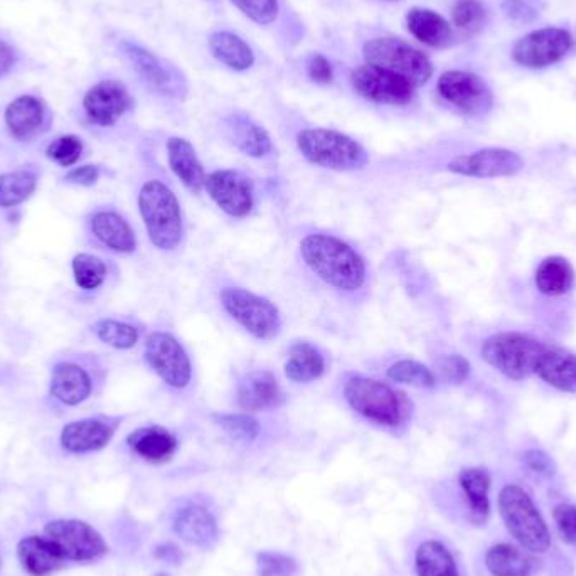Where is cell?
Listing matches in <instances>:
<instances>
[{
	"mask_svg": "<svg viewBox=\"0 0 576 576\" xmlns=\"http://www.w3.org/2000/svg\"><path fill=\"white\" fill-rule=\"evenodd\" d=\"M416 576H460L455 558L445 544L427 539L415 551Z\"/></svg>",
	"mask_w": 576,
	"mask_h": 576,
	"instance_id": "1f68e13d",
	"label": "cell"
},
{
	"mask_svg": "<svg viewBox=\"0 0 576 576\" xmlns=\"http://www.w3.org/2000/svg\"><path fill=\"white\" fill-rule=\"evenodd\" d=\"M459 486L464 492L469 518L477 526L487 523L491 516V475L486 469L470 467L459 474Z\"/></svg>",
	"mask_w": 576,
	"mask_h": 576,
	"instance_id": "d4e9b609",
	"label": "cell"
},
{
	"mask_svg": "<svg viewBox=\"0 0 576 576\" xmlns=\"http://www.w3.org/2000/svg\"><path fill=\"white\" fill-rule=\"evenodd\" d=\"M236 400L243 410L265 411L283 405L285 395L270 371H256L241 379Z\"/></svg>",
	"mask_w": 576,
	"mask_h": 576,
	"instance_id": "ffe728a7",
	"label": "cell"
},
{
	"mask_svg": "<svg viewBox=\"0 0 576 576\" xmlns=\"http://www.w3.org/2000/svg\"><path fill=\"white\" fill-rule=\"evenodd\" d=\"M219 427L238 442H253L260 435V425L250 415L218 416Z\"/></svg>",
	"mask_w": 576,
	"mask_h": 576,
	"instance_id": "b9f144b4",
	"label": "cell"
},
{
	"mask_svg": "<svg viewBox=\"0 0 576 576\" xmlns=\"http://www.w3.org/2000/svg\"><path fill=\"white\" fill-rule=\"evenodd\" d=\"M352 88L369 102L381 105H408L415 96L416 86L393 71L374 64H363L351 75Z\"/></svg>",
	"mask_w": 576,
	"mask_h": 576,
	"instance_id": "7c38bea8",
	"label": "cell"
},
{
	"mask_svg": "<svg viewBox=\"0 0 576 576\" xmlns=\"http://www.w3.org/2000/svg\"><path fill=\"white\" fill-rule=\"evenodd\" d=\"M326 371V361L317 347L310 342H297L290 349L285 363V374L294 383H310Z\"/></svg>",
	"mask_w": 576,
	"mask_h": 576,
	"instance_id": "836d02e7",
	"label": "cell"
},
{
	"mask_svg": "<svg viewBox=\"0 0 576 576\" xmlns=\"http://www.w3.org/2000/svg\"><path fill=\"white\" fill-rule=\"evenodd\" d=\"M454 26L465 31H475L486 21V7L479 0H459L452 9Z\"/></svg>",
	"mask_w": 576,
	"mask_h": 576,
	"instance_id": "7bdbcfd3",
	"label": "cell"
},
{
	"mask_svg": "<svg viewBox=\"0 0 576 576\" xmlns=\"http://www.w3.org/2000/svg\"><path fill=\"white\" fill-rule=\"evenodd\" d=\"M93 391L90 374L80 364L63 363L54 364L51 374L49 393L53 398L66 406H76L88 400Z\"/></svg>",
	"mask_w": 576,
	"mask_h": 576,
	"instance_id": "7402d4cb",
	"label": "cell"
},
{
	"mask_svg": "<svg viewBox=\"0 0 576 576\" xmlns=\"http://www.w3.org/2000/svg\"><path fill=\"white\" fill-rule=\"evenodd\" d=\"M90 230L96 240L115 253H134L137 238L130 224L115 211H98L90 219Z\"/></svg>",
	"mask_w": 576,
	"mask_h": 576,
	"instance_id": "cb8c5ba5",
	"label": "cell"
},
{
	"mask_svg": "<svg viewBox=\"0 0 576 576\" xmlns=\"http://www.w3.org/2000/svg\"><path fill=\"white\" fill-rule=\"evenodd\" d=\"M16 63V54L9 44L0 41V76L7 75Z\"/></svg>",
	"mask_w": 576,
	"mask_h": 576,
	"instance_id": "f5cc1de1",
	"label": "cell"
},
{
	"mask_svg": "<svg viewBox=\"0 0 576 576\" xmlns=\"http://www.w3.org/2000/svg\"><path fill=\"white\" fill-rule=\"evenodd\" d=\"M502 9L506 12V16L512 21L529 22L533 21L536 17L534 7L526 2V0H506L502 4Z\"/></svg>",
	"mask_w": 576,
	"mask_h": 576,
	"instance_id": "f907efd6",
	"label": "cell"
},
{
	"mask_svg": "<svg viewBox=\"0 0 576 576\" xmlns=\"http://www.w3.org/2000/svg\"><path fill=\"white\" fill-rule=\"evenodd\" d=\"M44 122H46V107L36 96H19L7 107V130L19 142L34 139L44 127Z\"/></svg>",
	"mask_w": 576,
	"mask_h": 576,
	"instance_id": "603a6c76",
	"label": "cell"
},
{
	"mask_svg": "<svg viewBox=\"0 0 576 576\" xmlns=\"http://www.w3.org/2000/svg\"><path fill=\"white\" fill-rule=\"evenodd\" d=\"M120 48L128 63L132 64V70L152 90L162 91L167 95H181L182 91H186V88H182L181 80L172 75L171 68L154 53H150L149 49L128 41H123Z\"/></svg>",
	"mask_w": 576,
	"mask_h": 576,
	"instance_id": "d6986e66",
	"label": "cell"
},
{
	"mask_svg": "<svg viewBox=\"0 0 576 576\" xmlns=\"http://www.w3.org/2000/svg\"><path fill=\"white\" fill-rule=\"evenodd\" d=\"M132 107V98L120 81L107 80L93 86L83 98V110L91 123L112 127Z\"/></svg>",
	"mask_w": 576,
	"mask_h": 576,
	"instance_id": "e0dca14e",
	"label": "cell"
},
{
	"mask_svg": "<svg viewBox=\"0 0 576 576\" xmlns=\"http://www.w3.org/2000/svg\"><path fill=\"white\" fill-rule=\"evenodd\" d=\"M548 344L521 332H501L482 344L480 356L489 366L512 381H523L536 374Z\"/></svg>",
	"mask_w": 576,
	"mask_h": 576,
	"instance_id": "277c9868",
	"label": "cell"
},
{
	"mask_svg": "<svg viewBox=\"0 0 576 576\" xmlns=\"http://www.w3.org/2000/svg\"><path fill=\"white\" fill-rule=\"evenodd\" d=\"M228 128H230L231 139L243 154L262 159L272 152V140L267 130L250 118L233 115L228 120Z\"/></svg>",
	"mask_w": 576,
	"mask_h": 576,
	"instance_id": "4dcf8cb0",
	"label": "cell"
},
{
	"mask_svg": "<svg viewBox=\"0 0 576 576\" xmlns=\"http://www.w3.org/2000/svg\"><path fill=\"white\" fill-rule=\"evenodd\" d=\"M406 26L413 38L430 48H447L454 39V31L445 19L430 9L415 7L406 16Z\"/></svg>",
	"mask_w": 576,
	"mask_h": 576,
	"instance_id": "83f0119b",
	"label": "cell"
},
{
	"mask_svg": "<svg viewBox=\"0 0 576 576\" xmlns=\"http://www.w3.org/2000/svg\"><path fill=\"white\" fill-rule=\"evenodd\" d=\"M300 154L314 166L331 171H359L368 164L363 145L329 128H307L297 135Z\"/></svg>",
	"mask_w": 576,
	"mask_h": 576,
	"instance_id": "5b68a950",
	"label": "cell"
},
{
	"mask_svg": "<svg viewBox=\"0 0 576 576\" xmlns=\"http://www.w3.org/2000/svg\"><path fill=\"white\" fill-rule=\"evenodd\" d=\"M553 519L561 539L571 546H576V506L558 504L553 511Z\"/></svg>",
	"mask_w": 576,
	"mask_h": 576,
	"instance_id": "f6af8a7d",
	"label": "cell"
},
{
	"mask_svg": "<svg viewBox=\"0 0 576 576\" xmlns=\"http://www.w3.org/2000/svg\"><path fill=\"white\" fill-rule=\"evenodd\" d=\"M127 445L140 459L150 464H162L176 454L177 438L166 428L144 427L130 433Z\"/></svg>",
	"mask_w": 576,
	"mask_h": 576,
	"instance_id": "4316f807",
	"label": "cell"
},
{
	"mask_svg": "<svg viewBox=\"0 0 576 576\" xmlns=\"http://www.w3.org/2000/svg\"><path fill=\"white\" fill-rule=\"evenodd\" d=\"M38 187V177L29 171L0 174V208H16L31 198Z\"/></svg>",
	"mask_w": 576,
	"mask_h": 576,
	"instance_id": "d590c367",
	"label": "cell"
},
{
	"mask_svg": "<svg viewBox=\"0 0 576 576\" xmlns=\"http://www.w3.org/2000/svg\"><path fill=\"white\" fill-rule=\"evenodd\" d=\"M256 571L260 576H294L299 565L292 556L277 551H262L256 555Z\"/></svg>",
	"mask_w": 576,
	"mask_h": 576,
	"instance_id": "ab89813d",
	"label": "cell"
},
{
	"mask_svg": "<svg viewBox=\"0 0 576 576\" xmlns=\"http://www.w3.org/2000/svg\"><path fill=\"white\" fill-rule=\"evenodd\" d=\"M172 531L184 543L199 550H211L219 539L218 519L203 504H186L174 512Z\"/></svg>",
	"mask_w": 576,
	"mask_h": 576,
	"instance_id": "ac0fdd59",
	"label": "cell"
},
{
	"mask_svg": "<svg viewBox=\"0 0 576 576\" xmlns=\"http://www.w3.org/2000/svg\"><path fill=\"white\" fill-rule=\"evenodd\" d=\"M386 374L395 383L410 384L416 388H433L437 384L435 374L425 364L416 363L411 359H403V361L391 364Z\"/></svg>",
	"mask_w": 576,
	"mask_h": 576,
	"instance_id": "f35d334b",
	"label": "cell"
},
{
	"mask_svg": "<svg viewBox=\"0 0 576 576\" xmlns=\"http://www.w3.org/2000/svg\"><path fill=\"white\" fill-rule=\"evenodd\" d=\"M305 265L327 285L354 292L366 282V265L351 246L331 235L305 236L300 243Z\"/></svg>",
	"mask_w": 576,
	"mask_h": 576,
	"instance_id": "6da1fadb",
	"label": "cell"
},
{
	"mask_svg": "<svg viewBox=\"0 0 576 576\" xmlns=\"http://www.w3.org/2000/svg\"><path fill=\"white\" fill-rule=\"evenodd\" d=\"M344 396L352 410L383 427H401L411 415V403L406 395L376 379H349L344 386Z\"/></svg>",
	"mask_w": 576,
	"mask_h": 576,
	"instance_id": "3957f363",
	"label": "cell"
},
{
	"mask_svg": "<svg viewBox=\"0 0 576 576\" xmlns=\"http://www.w3.org/2000/svg\"><path fill=\"white\" fill-rule=\"evenodd\" d=\"M219 300L231 319L256 339H272L280 331V314L270 300L238 287L223 288Z\"/></svg>",
	"mask_w": 576,
	"mask_h": 576,
	"instance_id": "ba28073f",
	"label": "cell"
},
{
	"mask_svg": "<svg viewBox=\"0 0 576 576\" xmlns=\"http://www.w3.org/2000/svg\"><path fill=\"white\" fill-rule=\"evenodd\" d=\"M309 76L310 80L319 85H329L334 78L331 63L322 54H315L309 61Z\"/></svg>",
	"mask_w": 576,
	"mask_h": 576,
	"instance_id": "c3c4849f",
	"label": "cell"
},
{
	"mask_svg": "<svg viewBox=\"0 0 576 576\" xmlns=\"http://www.w3.org/2000/svg\"><path fill=\"white\" fill-rule=\"evenodd\" d=\"M231 4L260 26H268L275 22L280 11L278 0H231Z\"/></svg>",
	"mask_w": 576,
	"mask_h": 576,
	"instance_id": "ee69618b",
	"label": "cell"
},
{
	"mask_svg": "<svg viewBox=\"0 0 576 576\" xmlns=\"http://www.w3.org/2000/svg\"><path fill=\"white\" fill-rule=\"evenodd\" d=\"M145 359L167 386L184 390L191 383V359L176 337L167 332H154L145 342Z\"/></svg>",
	"mask_w": 576,
	"mask_h": 576,
	"instance_id": "8fae6325",
	"label": "cell"
},
{
	"mask_svg": "<svg viewBox=\"0 0 576 576\" xmlns=\"http://www.w3.org/2000/svg\"><path fill=\"white\" fill-rule=\"evenodd\" d=\"M524 465L534 474L551 477L555 475V462L551 460L550 455L544 454L541 450H528L523 457Z\"/></svg>",
	"mask_w": 576,
	"mask_h": 576,
	"instance_id": "7dc6e473",
	"label": "cell"
},
{
	"mask_svg": "<svg viewBox=\"0 0 576 576\" xmlns=\"http://www.w3.org/2000/svg\"><path fill=\"white\" fill-rule=\"evenodd\" d=\"M154 556L157 560L164 561V563H169V565H181L182 560H184V555L182 551L177 548L176 544L172 543H162L157 546L154 550Z\"/></svg>",
	"mask_w": 576,
	"mask_h": 576,
	"instance_id": "816d5d0a",
	"label": "cell"
},
{
	"mask_svg": "<svg viewBox=\"0 0 576 576\" xmlns=\"http://www.w3.org/2000/svg\"><path fill=\"white\" fill-rule=\"evenodd\" d=\"M206 191L209 198L218 204V208L233 218H245L255 206L253 186L250 179L241 172L214 171L206 177Z\"/></svg>",
	"mask_w": 576,
	"mask_h": 576,
	"instance_id": "9a60e30c",
	"label": "cell"
},
{
	"mask_svg": "<svg viewBox=\"0 0 576 576\" xmlns=\"http://www.w3.org/2000/svg\"><path fill=\"white\" fill-rule=\"evenodd\" d=\"M486 566L492 576H529L533 560L514 544H494L487 551Z\"/></svg>",
	"mask_w": 576,
	"mask_h": 576,
	"instance_id": "e575fe53",
	"label": "cell"
},
{
	"mask_svg": "<svg viewBox=\"0 0 576 576\" xmlns=\"http://www.w3.org/2000/svg\"><path fill=\"white\" fill-rule=\"evenodd\" d=\"M438 93L445 102L470 117L486 115L494 105V96L486 81L469 71H447L438 80Z\"/></svg>",
	"mask_w": 576,
	"mask_h": 576,
	"instance_id": "4fadbf2b",
	"label": "cell"
},
{
	"mask_svg": "<svg viewBox=\"0 0 576 576\" xmlns=\"http://www.w3.org/2000/svg\"><path fill=\"white\" fill-rule=\"evenodd\" d=\"M364 61L393 71L418 86L427 85L433 75V64L420 49L396 38H376L364 44Z\"/></svg>",
	"mask_w": 576,
	"mask_h": 576,
	"instance_id": "52a82bcc",
	"label": "cell"
},
{
	"mask_svg": "<svg viewBox=\"0 0 576 576\" xmlns=\"http://www.w3.org/2000/svg\"><path fill=\"white\" fill-rule=\"evenodd\" d=\"M573 48V36L560 27L529 32L512 48V59L528 70H543L560 63Z\"/></svg>",
	"mask_w": 576,
	"mask_h": 576,
	"instance_id": "30bf717a",
	"label": "cell"
},
{
	"mask_svg": "<svg viewBox=\"0 0 576 576\" xmlns=\"http://www.w3.org/2000/svg\"><path fill=\"white\" fill-rule=\"evenodd\" d=\"M100 177V167L91 166V164H86V166L75 167L71 169L64 181L70 182V184H76V186L90 187L96 184Z\"/></svg>",
	"mask_w": 576,
	"mask_h": 576,
	"instance_id": "681fc988",
	"label": "cell"
},
{
	"mask_svg": "<svg viewBox=\"0 0 576 576\" xmlns=\"http://www.w3.org/2000/svg\"><path fill=\"white\" fill-rule=\"evenodd\" d=\"M139 209L150 243L162 251L176 250L181 245V206L176 194L160 181L145 182L139 194Z\"/></svg>",
	"mask_w": 576,
	"mask_h": 576,
	"instance_id": "7a4b0ae2",
	"label": "cell"
},
{
	"mask_svg": "<svg viewBox=\"0 0 576 576\" xmlns=\"http://www.w3.org/2000/svg\"><path fill=\"white\" fill-rule=\"evenodd\" d=\"M120 418L95 416L78 422H71L61 430V447L68 454L86 455L100 452L112 442L117 433Z\"/></svg>",
	"mask_w": 576,
	"mask_h": 576,
	"instance_id": "2e32d148",
	"label": "cell"
},
{
	"mask_svg": "<svg viewBox=\"0 0 576 576\" xmlns=\"http://www.w3.org/2000/svg\"><path fill=\"white\" fill-rule=\"evenodd\" d=\"M73 277L81 290L91 292L100 288L107 278V265L102 258L90 255V253H80L73 258Z\"/></svg>",
	"mask_w": 576,
	"mask_h": 576,
	"instance_id": "8d00e7d4",
	"label": "cell"
},
{
	"mask_svg": "<svg viewBox=\"0 0 576 576\" xmlns=\"http://www.w3.org/2000/svg\"><path fill=\"white\" fill-rule=\"evenodd\" d=\"M209 51L219 63L230 70L246 71L255 64V54L246 41L230 31L213 32L209 36Z\"/></svg>",
	"mask_w": 576,
	"mask_h": 576,
	"instance_id": "f546056e",
	"label": "cell"
},
{
	"mask_svg": "<svg viewBox=\"0 0 576 576\" xmlns=\"http://www.w3.org/2000/svg\"><path fill=\"white\" fill-rule=\"evenodd\" d=\"M44 533L66 561L95 563L107 556L108 544L102 534L80 519H56L44 526Z\"/></svg>",
	"mask_w": 576,
	"mask_h": 576,
	"instance_id": "9c48e42d",
	"label": "cell"
},
{
	"mask_svg": "<svg viewBox=\"0 0 576 576\" xmlns=\"http://www.w3.org/2000/svg\"><path fill=\"white\" fill-rule=\"evenodd\" d=\"M83 154V142L76 135H63L54 140L46 149L49 159L61 167L75 166Z\"/></svg>",
	"mask_w": 576,
	"mask_h": 576,
	"instance_id": "60d3db41",
	"label": "cell"
},
{
	"mask_svg": "<svg viewBox=\"0 0 576 576\" xmlns=\"http://www.w3.org/2000/svg\"><path fill=\"white\" fill-rule=\"evenodd\" d=\"M536 374L556 390L576 393V356L565 349L550 346L539 361Z\"/></svg>",
	"mask_w": 576,
	"mask_h": 576,
	"instance_id": "f1b7e54d",
	"label": "cell"
},
{
	"mask_svg": "<svg viewBox=\"0 0 576 576\" xmlns=\"http://www.w3.org/2000/svg\"><path fill=\"white\" fill-rule=\"evenodd\" d=\"M499 512L507 531L524 550L531 553H546L550 550V529L523 487L509 484L499 492Z\"/></svg>",
	"mask_w": 576,
	"mask_h": 576,
	"instance_id": "8992f818",
	"label": "cell"
},
{
	"mask_svg": "<svg viewBox=\"0 0 576 576\" xmlns=\"http://www.w3.org/2000/svg\"><path fill=\"white\" fill-rule=\"evenodd\" d=\"M167 157L177 179L192 192H201L206 186V174L198 154L186 139L171 137L167 140Z\"/></svg>",
	"mask_w": 576,
	"mask_h": 576,
	"instance_id": "484cf974",
	"label": "cell"
},
{
	"mask_svg": "<svg viewBox=\"0 0 576 576\" xmlns=\"http://www.w3.org/2000/svg\"><path fill=\"white\" fill-rule=\"evenodd\" d=\"M521 155L507 149H482L472 154L457 155L450 160L448 171L465 177L494 179L516 176L523 171Z\"/></svg>",
	"mask_w": 576,
	"mask_h": 576,
	"instance_id": "5bb4252c",
	"label": "cell"
},
{
	"mask_svg": "<svg viewBox=\"0 0 576 576\" xmlns=\"http://www.w3.org/2000/svg\"><path fill=\"white\" fill-rule=\"evenodd\" d=\"M93 332L96 337L115 349H132L139 342V331L130 324L120 322V320L102 319L93 324Z\"/></svg>",
	"mask_w": 576,
	"mask_h": 576,
	"instance_id": "74e56055",
	"label": "cell"
},
{
	"mask_svg": "<svg viewBox=\"0 0 576 576\" xmlns=\"http://www.w3.org/2000/svg\"><path fill=\"white\" fill-rule=\"evenodd\" d=\"M17 560L22 570L31 576H49L63 568V553L46 536H27L17 544Z\"/></svg>",
	"mask_w": 576,
	"mask_h": 576,
	"instance_id": "44dd1931",
	"label": "cell"
},
{
	"mask_svg": "<svg viewBox=\"0 0 576 576\" xmlns=\"http://www.w3.org/2000/svg\"><path fill=\"white\" fill-rule=\"evenodd\" d=\"M438 366H440V373H442L443 378L447 379L448 383L462 384L469 378V361L459 354L445 356Z\"/></svg>",
	"mask_w": 576,
	"mask_h": 576,
	"instance_id": "bcb514c9",
	"label": "cell"
},
{
	"mask_svg": "<svg viewBox=\"0 0 576 576\" xmlns=\"http://www.w3.org/2000/svg\"><path fill=\"white\" fill-rule=\"evenodd\" d=\"M539 292L548 297L568 294L575 283V270L563 256H550L539 265L534 275Z\"/></svg>",
	"mask_w": 576,
	"mask_h": 576,
	"instance_id": "d6a6232c",
	"label": "cell"
}]
</instances>
